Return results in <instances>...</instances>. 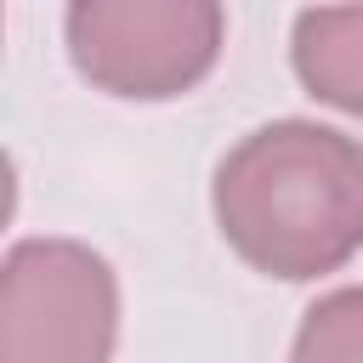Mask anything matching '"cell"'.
Wrapping results in <instances>:
<instances>
[{
    "instance_id": "1",
    "label": "cell",
    "mask_w": 363,
    "mask_h": 363,
    "mask_svg": "<svg viewBox=\"0 0 363 363\" xmlns=\"http://www.w3.org/2000/svg\"><path fill=\"white\" fill-rule=\"evenodd\" d=\"M216 227L267 278L306 284L363 250V142L318 119H272L216 164Z\"/></svg>"
},
{
    "instance_id": "2",
    "label": "cell",
    "mask_w": 363,
    "mask_h": 363,
    "mask_svg": "<svg viewBox=\"0 0 363 363\" xmlns=\"http://www.w3.org/2000/svg\"><path fill=\"white\" fill-rule=\"evenodd\" d=\"M62 40L96 91L170 102L221 62L227 11L221 0H68Z\"/></svg>"
},
{
    "instance_id": "3",
    "label": "cell",
    "mask_w": 363,
    "mask_h": 363,
    "mask_svg": "<svg viewBox=\"0 0 363 363\" xmlns=\"http://www.w3.org/2000/svg\"><path fill=\"white\" fill-rule=\"evenodd\" d=\"M119 278L79 238H23L0 267V363H113Z\"/></svg>"
},
{
    "instance_id": "4",
    "label": "cell",
    "mask_w": 363,
    "mask_h": 363,
    "mask_svg": "<svg viewBox=\"0 0 363 363\" xmlns=\"http://www.w3.org/2000/svg\"><path fill=\"white\" fill-rule=\"evenodd\" d=\"M289 62L318 102L363 119V0L301 11L289 34Z\"/></svg>"
},
{
    "instance_id": "5",
    "label": "cell",
    "mask_w": 363,
    "mask_h": 363,
    "mask_svg": "<svg viewBox=\"0 0 363 363\" xmlns=\"http://www.w3.org/2000/svg\"><path fill=\"white\" fill-rule=\"evenodd\" d=\"M289 363H363V284H346L306 306Z\"/></svg>"
}]
</instances>
